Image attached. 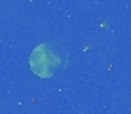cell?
<instances>
[{
  "instance_id": "cell-1",
  "label": "cell",
  "mask_w": 131,
  "mask_h": 114,
  "mask_svg": "<svg viewBox=\"0 0 131 114\" xmlns=\"http://www.w3.org/2000/svg\"><path fill=\"white\" fill-rule=\"evenodd\" d=\"M30 68L34 74L49 78L55 76L57 72H63L67 68V53L61 46L46 42L34 48L32 55H30Z\"/></svg>"
}]
</instances>
